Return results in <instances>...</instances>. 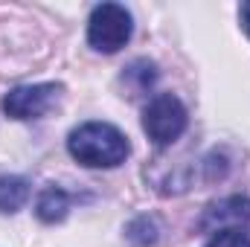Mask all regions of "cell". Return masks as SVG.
I'll return each instance as SVG.
<instances>
[{"label": "cell", "mask_w": 250, "mask_h": 247, "mask_svg": "<svg viewBox=\"0 0 250 247\" xmlns=\"http://www.w3.org/2000/svg\"><path fill=\"white\" fill-rule=\"evenodd\" d=\"M67 151L87 169H114L125 163L131 145L128 137L111 123H82L70 131Z\"/></svg>", "instance_id": "1"}, {"label": "cell", "mask_w": 250, "mask_h": 247, "mask_svg": "<svg viewBox=\"0 0 250 247\" xmlns=\"http://www.w3.org/2000/svg\"><path fill=\"white\" fill-rule=\"evenodd\" d=\"M134 21L131 12L120 3H99L87 21V44L96 53H117L131 41Z\"/></svg>", "instance_id": "2"}, {"label": "cell", "mask_w": 250, "mask_h": 247, "mask_svg": "<svg viewBox=\"0 0 250 247\" xmlns=\"http://www.w3.org/2000/svg\"><path fill=\"white\" fill-rule=\"evenodd\" d=\"M189 125L187 105L175 93H157L146 108H143V131L154 145H172Z\"/></svg>", "instance_id": "3"}, {"label": "cell", "mask_w": 250, "mask_h": 247, "mask_svg": "<svg viewBox=\"0 0 250 247\" xmlns=\"http://www.w3.org/2000/svg\"><path fill=\"white\" fill-rule=\"evenodd\" d=\"M59 96H62V84H53V82H47V84H21V87H12L3 96L0 108L12 120H38L50 108H56Z\"/></svg>", "instance_id": "4"}, {"label": "cell", "mask_w": 250, "mask_h": 247, "mask_svg": "<svg viewBox=\"0 0 250 247\" xmlns=\"http://www.w3.org/2000/svg\"><path fill=\"white\" fill-rule=\"evenodd\" d=\"M250 221V198L245 195H230L207 206L201 218L204 233H224V230H242Z\"/></svg>", "instance_id": "5"}, {"label": "cell", "mask_w": 250, "mask_h": 247, "mask_svg": "<svg viewBox=\"0 0 250 247\" xmlns=\"http://www.w3.org/2000/svg\"><path fill=\"white\" fill-rule=\"evenodd\" d=\"M70 209V195L64 192L62 186H47L41 195H38V204H35V212L44 224H56L62 221Z\"/></svg>", "instance_id": "6"}, {"label": "cell", "mask_w": 250, "mask_h": 247, "mask_svg": "<svg viewBox=\"0 0 250 247\" xmlns=\"http://www.w3.org/2000/svg\"><path fill=\"white\" fill-rule=\"evenodd\" d=\"M29 201V181L21 175H0V212L12 215Z\"/></svg>", "instance_id": "7"}, {"label": "cell", "mask_w": 250, "mask_h": 247, "mask_svg": "<svg viewBox=\"0 0 250 247\" xmlns=\"http://www.w3.org/2000/svg\"><path fill=\"white\" fill-rule=\"evenodd\" d=\"M204 247H250V236L245 230H224V233H215Z\"/></svg>", "instance_id": "8"}, {"label": "cell", "mask_w": 250, "mask_h": 247, "mask_svg": "<svg viewBox=\"0 0 250 247\" xmlns=\"http://www.w3.org/2000/svg\"><path fill=\"white\" fill-rule=\"evenodd\" d=\"M239 15H242V23H245V29L250 32V3H242V12H239Z\"/></svg>", "instance_id": "9"}]
</instances>
